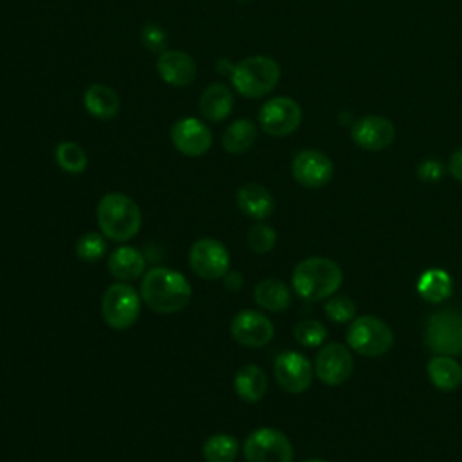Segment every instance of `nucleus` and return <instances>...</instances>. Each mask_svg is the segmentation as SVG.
<instances>
[{
  "instance_id": "f257e3e1",
  "label": "nucleus",
  "mask_w": 462,
  "mask_h": 462,
  "mask_svg": "<svg viewBox=\"0 0 462 462\" xmlns=\"http://www.w3.org/2000/svg\"><path fill=\"white\" fill-rule=\"evenodd\" d=\"M141 300L157 314L180 312L191 300L188 278L171 267H152L143 274Z\"/></svg>"
},
{
  "instance_id": "f03ea898",
  "label": "nucleus",
  "mask_w": 462,
  "mask_h": 462,
  "mask_svg": "<svg viewBox=\"0 0 462 462\" xmlns=\"http://www.w3.org/2000/svg\"><path fill=\"white\" fill-rule=\"evenodd\" d=\"M96 218L101 233L112 242H128L141 229V208L137 202L119 191L101 197L96 209Z\"/></svg>"
},
{
  "instance_id": "7ed1b4c3",
  "label": "nucleus",
  "mask_w": 462,
  "mask_h": 462,
  "mask_svg": "<svg viewBox=\"0 0 462 462\" xmlns=\"http://www.w3.org/2000/svg\"><path fill=\"white\" fill-rule=\"evenodd\" d=\"M343 282L341 267L325 256H310L296 263L292 271V289L309 301H319L336 294Z\"/></svg>"
},
{
  "instance_id": "20e7f679",
  "label": "nucleus",
  "mask_w": 462,
  "mask_h": 462,
  "mask_svg": "<svg viewBox=\"0 0 462 462\" xmlns=\"http://www.w3.org/2000/svg\"><path fill=\"white\" fill-rule=\"evenodd\" d=\"M280 81V65L269 56L244 58L231 70V83L245 97L267 96Z\"/></svg>"
},
{
  "instance_id": "39448f33",
  "label": "nucleus",
  "mask_w": 462,
  "mask_h": 462,
  "mask_svg": "<svg viewBox=\"0 0 462 462\" xmlns=\"http://www.w3.org/2000/svg\"><path fill=\"white\" fill-rule=\"evenodd\" d=\"M101 314L110 328H130L141 314V294L126 282H116L103 292Z\"/></svg>"
},
{
  "instance_id": "423d86ee",
  "label": "nucleus",
  "mask_w": 462,
  "mask_h": 462,
  "mask_svg": "<svg viewBox=\"0 0 462 462\" xmlns=\"http://www.w3.org/2000/svg\"><path fill=\"white\" fill-rule=\"evenodd\" d=\"M346 343L365 357H377L386 354L393 345V332L381 318L366 314L352 321L346 330Z\"/></svg>"
},
{
  "instance_id": "0eeeda50",
  "label": "nucleus",
  "mask_w": 462,
  "mask_h": 462,
  "mask_svg": "<svg viewBox=\"0 0 462 462\" xmlns=\"http://www.w3.org/2000/svg\"><path fill=\"white\" fill-rule=\"evenodd\" d=\"M424 341L435 354H462V314L453 309H442L431 314L426 323Z\"/></svg>"
},
{
  "instance_id": "6e6552de",
  "label": "nucleus",
  "mask_w": 462,
  "mask_h": 462,
  "mask_svg": "<svg viewBox=\"0 0 462 462\" xmlns=\"http://www.w3.org/2000/svg\"><path fill=\"white\" fill-rule=\"evenodd\" d=\"M247 462H292L294 449L289 437L276 428H258L244 440Z\"/></svg>"
},
{
  "instance_id": "1a4fd4ad",
  "label": "nucleus",
  "mask_w": 462,
  "mask_h": 462,
  "mask_svg": "<svg viewBox=\"0 0 462 462\" xmlns=\"http://www.w3.org/2000/svg\"><path fill=\"white\" fill-rule=\"evenodd\" d=\"M191 271L204 280H218L229 271L231 256L227 247L217 238H199L191 244L188 253Z\"/></svg>"
},
{
  "instance_id": "9d476101",
  "label": "nucleus",
  "mask_w": 462,
  "mask_h": 462,
  "mask_svg": "<svg viewBox=\"0 0 462 462\" xmlns=\"http://www.w3.org/2000/svg\"><path fill=\"white\" fill-rule=\"evenodd\" d=\"M258 123L265 134L274 137H285L300 126L301 108L291 97H273L262 105L258 112Z\"/></svg>"
},
{
  "instance_id": "9b49d317",
  "label": "nucleus",
  "mask_w": 462,
  "mask_h": 462,
  "mask_svg": "<svg viewBox=\"0 0 462 462\" xmlns=\"http://www.w3.org/2000/svg\"><path fill=\"white\" fill-rule=\"evenodd\" d=\"M229 332L236 343L249 348H260L273 339L274 325L265 314L244 309L233 316Z\"/></svg>"
},
{
  "instance_id": "f8f14e48",
  "label": "nucleus",
  "mask_w": 462,
  "mask_h": 462,
  "mask_svg": "<svg viewBox=\"0 0 462 462\" xmlns=\"http://www.w3.org/2000/svg\"><path fill=\"white\" fill-rule=\"evenodd\" d=\"M354 368V357L346 345L327 343L316 356L314 372L318 379L327 386L343 384Z\"/></svg>"
},
{
  "instance_id": "ddd939ff",
  "label": "nucleus",
  "mask_w": 462,
  "mask_h": 462,
  "mask_svg": "<svg viewBox=\"0 0 462 462\" xmlns=\"http://www.w3.org/2000/svg\"><path fill=\"white\" fill-rule=\"evenodd\" d=\"M314 377V368L310 361L294 350L283 352L274 361V379L280 388L289 393L305 392Z\"/></svg>"
},
{
  "instance_id": "4468645a",
  "label": "nucleus",
  "mask_w": 462,
  "mask_h": 462,
  "mask_svg": "<svg viewBox=\"0 0 462 462\" xmlns=\"http://www.w3.org/2000/svg\"><path fill=\"white\" fill-rule=\"evenodd\" d=\"M291 171L298 184L316 189L332 179L334 164L328 155L319 150H301L294 155Z\"/></svg>"
},
{
  "instance_id": "2eb2a0df",
  "label": "nucleus",
  "mask_w": 462,
  "mask_h": 462,
  "mask_svg": "<svg viewBox=\"0 0 462 462\" xmlns=\"http://www.w3.org/2000/svg\"><path fill=\"white\" fill-rule=\"evenodd\" d=\"M352 141L368 152H381L395 139V126L383 116H365L357 119L350 130Z\"/></svg>"
},
{
  "instance_id": "dca6fc26",
  "label": "nucleus",
  "mask_w": 462,
  "mask_h": 462,
  "mask_svg": "<svg viewBox=\"0 0 462 462\" xmlns=\"http://www.w3.org/2000/svg\"><path fill=\"white\" fill-rule=\"evenodd\" d=\"M171 143L177 152L186 157H200L211 146V132L209 128L195 117L179 119L171 126Z\"/></svg>"
},
{
  "instance_id": "f3484780",
  "label": "nucleus",
  "mask_w": 462,
  "mask_h": 462,
  "mask_svg": "<svg viewBox=\"0 0 462 462\" xmlns=\"http://www.w3.org/2000/svg\"><path fill=\"white\" fill-rule=\"evenodd\" d=\"M157 72L171 87H188L197 76V65L188 52L162 51L157 60Z\"/></svg>"
},
{
  "instance_id": "a211bd4d",
  "label": "nucleus",
  "mask_w": 462,
  "mask_h": 462,
  "mask_svg": "<svg viewBox=\"0 0 462 462\" xmlns=\"http://www.w3.org/2000/svg\"><path fill=\"white\" fill-rule=\"evenodd\" d=\"M238 209L254 220H263L274 211V199L267 188L256 182H247L236 191Z\"/></svg>"
},
{
  "instance_id": "6ab92c4d",
  "label": "nucleus",
  "mask_w": 462,
  "mask_h": 462,
  "mask_svg": "<svg viewBox=\"0 0 462 462\" xmlns=\"http://www.w3.org/2000/svg\"><path fill=\"white\" fill-rule=\"evenodd\" d=\"M108 273L117 282H132L144 274L146 260L139 249L132 245H121L108 254Z\"/></svg>"
},
{
  "instance_id": "aec40b11",
  "label": "nucleus",
  "mask_w": 462,
  "mask_h": 462,
  "mask_svg": "<svg viewBox=\"0 0 462 462\" xmlns=\"http://www.w3.org/2000/svg\"><path fill=\"white\" fill-rule=\"evenodd\" d=\"M83 103L90 116H94L96 119H103V121L114 119L121 108V101H119V96L116 94V90H112L110 87H106L103 83L90 85L85 90Z\"/></svg>"
},
{
  "instance_id": "412c9836",
  "label": "nucleus",
  "mask_w": 462,
  "mask_h": 462,
  "mask_svg": "<svg viewBox=\"0 0 462 462\" xmlns=\"http://www.w3.org/2000/svg\"><path fill=\"white\" fill-rule=\"evenodd\" d=\"M235 393L245 402H258L267 392L265 372L256 365H244L235 374Z\"/></svg>"
},
{
  "instance_id": "4be33fe9",
  "label": "nucleus",
  "mask_w": 462,
  "mask_h": 462,
  "mask_svg": "<svg viewBox=\"0 0 462 462\" xmlns=\"http://www.w3.org/2000/svg\"><path fill=\"white\" fill-rule=\"evenodd\" d=\"M254 301L269 312H283L291 305V291L278 278H265L254 285Z\"/></svg>"
},
{
  "instance_id": "5701e85b",
  "label": "nucleus",
  "mask_w": 462,
  "mask_h": 462,
  "mask_svg": "<svg viewBox=\"0 0 462 462\" xmlns=\"http://www.w3.org/2000/svg\"><path fill=\"white\" fill-rule=\"evenodd\" d=\"M428 377L439 390L451 392L462 384V366L451 356H433L428 361Z\"/></svg>"
},
{
  "instance_id": "b1692460",
  "label": "nucleus",
  "mask_w": 462,
  "mask_h": 462,
  "mask_svg": "<svg viewBox=\"0 0 462 462\" xmlns=\"http://www.w3.org/2000/svg\"><path fill=\"white\" fill-rule=\"evenodd\" d=\"M200 114L209 121H222L233 110V96L229 88L222 83H213L206 87L199 101Z\"/></svg>"
},
{
  "instance_id": "393cba45",
  "label": "nucleus",
  "mask_w": 462,
  "mask_h": 462,
  "mask_svg": "<svg viewBox=\"0 0 462 462\" xmlns=\"http://www.w3.org/2000/svg\"><path fill=\"white\" fill-rule=\"evenodd\" d=\"M451 276L442 269H428L420 274L417 291L428 303H440L451 294Z\"/></svg>"
},
{
  "instance_id": "a878e982",
  "label": "nucleus",
  "mask_w": 462,
  "mask_h": 462,
  "mask_svg": "<svg viewBox=\"0 0 462 462\" xmlns=\"http://www.w3.org/2000/svg\"><path fill=\"white\" fill-rule=\"evenodd\" d=\"M256 139V126L249 119H238L233 121L224 135H222V146L229 153H244L247 152Z\"/></svg>"
},
{
  "instance_id": "bb28decb",
  "label": "nucleus",
  "mask_w": 462,
  "mask_h": 462,
  "mask_svg": "<svg viewBox=\"0 0 462 462\" xmlns=\"http://www.w3.org/2000/svg\"><path fill=\"white\" fill-rule=\"evenodd\" d=\"M206 462H233L238 455V440L229 433H215L202 446Z\"/></svg>"
},
{
  "instance_id": "cd10ccee",
  "label": "nucleus",
  "mask_w": 462,
  "mask_h": 462,
  "mask_svg": "<svg viewBox=\"0 0 462 462\" xmlns=\"http://www.w3.org/2000/svg\"><path fill=\"white\" fill-rule=\"evenodd\" d=\"M54 157H56L58 166L63 171L72 173V175L83 173L87 164H88V157H87L85 150L78 143H74V141L60 143L56 146V150H54Z\"/></svg>"
},
{
  "instance_id": "c85d7f7f",
  "label": "nucleus",
  "mask_w": 462,
  "mask_h": 462,
  "mask_svg": "<svg viewBox=\"0 0 462 462\" xmlns=\"http://www.w3.org/2000/svg\"><path fill=\"white\" fill-rule=\"evenodd\" d=\"M76 256L83 262H97L106 253V236L103 233L88 231L76 240Z\"/></svg>"
},
{
  "instance_id": "c756f323",
  "label": "nucleus",
  "mask_w": 462,
  "mask_h": 462,
  "mask_svg": "<svg viewBox=\"0 0 462 462\" xmlns=\"http://www.w3.org/2000/svg\"><path fill=\"white\" fill-rule=\"evenodd\" d=\"M276 244V231L267 224H254L247 231V245L256 254L269 253Z\"/></svg>"
},
{
  "instance_id": "7c9ffc66",
  "label": "nucleus",
  "mask_w": 462,
  "mask_h": 462,
  "mask_svg": "<svg viewBox=\"0 0 462 462\" xmlns=\"http://www.w3.org/2000/svg\"><path fill=\"white\" fill-rule=\"evenodd\" d=\"M356 312H357L356 303L348 296H345V294H332L327 300L325 314L334 323H346V321L354 319Z\"/></svg>"
},
{
  "instance_id": "2f4dec72",
  "label": "nucleus",
  "mask_w": 462,
  "mask_h": 462,
  "mask_svg": "<svg viewBox=\"0 0 462 462\" xmlns=\"http://www.w3.org/2000/svg\"><path fill=\"white\" fill-rule=\"evenodd\" d=\"M294 337L303 346H319L327 339V328L318 319H303L294 327Z\"/></svg>"
},
{
  "instance_id": "473e14b6",
  "label": "nucleus",
  "mask_w": 462,
  "mask_h": 462,
  "mask_svg": "<svg viewBox=\"0 0 462 462\" xmlns=\"http://www.w3.org/2000/svg\"><path fill=\"white\" fill-rule=\"evenodd\" d=\"M141 42L148 51L162 52L166 45V32L159 23H146L141 31Z\"/></svg>"
},
{
  "instance_id": "72a5a7b5",
  "label": "nucleus",
  "mask_w": 462,
  "mask_h": 462,
  "mask_svg": "<svg viewBox=\"0 0 462 462\" xmlns=\"http://www.w3.org/2000/svg\"><path fill=\"white\" fill-rule=\"evenodd\" d=\"M417 175H419L422 180H426V182H437V180H440L442 175H444V166H442V162L437 161V159H426V161H422V162L419 164Z\"/></svg>"
},
{
  "instance_id": "f704fd0d",
  "label": "nucleus",
  "mask_w": 462,
  "mask_h": 462,
  "mask_svg": "<svg viewBox=\"0 0 462 462\" xmlns=\"http://www.w3.org/2000/svg\"><path fill=\"white\" fill-rule=\"evenodd\" d=\"M448 170L449 173L458 180L462 182V148L455 150L449 157V162H448Z\"/></svg>"
},
{
  "instance_id": "c9c22d12",
  "label": "nucleus",
  "mask_w": 462,
  "mask_h": 462,
  "mask_svg": "<svg viewBox=\"0 0 462 462\" xmlns=\"http://www.w3.org/2000/svg\"><path fill=\"white\" fill-rule=\"evenodd\" d=\"M224 285H226L229 291H238V289H242V285H244V278H242V274L236 273V271H227V273L224 274Z\"/></svg>"
},
{
  "instance_id": "e433bc0d",
  "label": "nucleus",
  "mask_w": 462,
  "mask_h": 462,
  "mask_svg": "<svg viewBox=\"0 0 462 462\" xmlns=\"http://www.w3.org/2000/svg\"><path fill=\"white\" fill-rule=\"evenodd\" d=\"M305 462H327V460H321V458H309V460H305Z\"/></svg>"
}]
</instances>
